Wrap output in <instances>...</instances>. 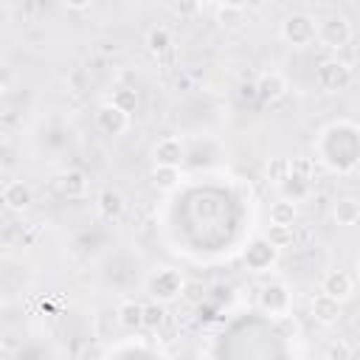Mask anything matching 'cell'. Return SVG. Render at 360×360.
<instances>
[{
	"label": "cell",
	"instance_id": "1",
	"mask_svg": "<svg viewBox=\"0 0 360 360\" xmlns=\"http://www.w3.org/2000/svg\"><path fill=\"white\" fill-rule=\"evenodd\" d=\"M318 152L329 172H338V174L354 172V166H357V124L354 121L329 124L321 132Z\"/></svg>",
	"mask_w": 360,
	"mask_h": 360
},
{
	"label": "cell",
	"instance_id": "2",
	"mask_svg": "<svg viewBox=\"0 0 360 360\" xmlns=\"http://www.w3.org/2000/svg\"><path fill=\"white\" fill-rule=\"evenodd\" d=\"M183 284H186V278H183L180 270H174V267H158V270L146 278V292H149L155 301L169 304V301L180 298Z\"/></svg>",
	"mask_w": 360,
	"mask_h": 360
},
{
	"label": "cell",
	"instance_id": "3",
	"mask_svg": "<svg viewBox=\"0 0 360 360\" xmlns=\"http://www.w3.org/2000/svg\"><path fill=\"white\" fill-rule=\"evenodd\" d=\"M315 84L323 93H340L352 84V68L343 59H323L315 68Z\"/></svg>",
	"mask_w": 360,
	"mask_h": 360
},
{
	"label": "cell",
	"instance_id": "4",
	"mask_svg": "<svg viewBox=\"0 0 360 360\" xmlns=\"http://www.w3.org/2000/svg\"><path fill=\"white\" fill-rule=\"evenodd\" d=\"M315 37L332 48V51H343L352 45V37H354V28L352 22L343 17V14H335V17H326L321 25H315Z\"/></svg>",
	"mask_w": 360,
	"mask_h": 360
},
{
	"label": "cell",
	"instance_id": "5",
	"mask_svg": "<svg viewBox=\"0 0 360 360\" xmlns=\"http://www.w3.org/2000/svg\"><path fill=\"white\" fill-rule=\"evenodd\" d=\"M93 121H96L98 132H101V135H110V138H118V135H124V132L129 129V112L121 110V107L112 104V101L98 104Z\"/></svg>",
	"mask_w": 360,
	"mask_h": 360
},
{
	"label": "cell",
	"instance_id": "6",
	"mask_svg": "<svg viewBox=\"0 0 360 360\" xmlns=\"http://www.w3.org/2000/svg\"><path fill=\"white\" fill-rule=\"evenodd\" d=\"M281 39L290 42L292 48H304L315 39V20L304 11L298 14H290L284 22H281Z\"/></svg>",
	"mask_w": 360,
	"mask_h": 360
},
{
	"label": "cell",
	"instance_id": "7",
	"mask_svg": "<svg viewBox=\"0 0 360 360\" xmlns=\"http://www.w3.org/2000/svg\"><path fill=\"white\" fill-rule=\"evenodd\" d=\"M278 253H281L278 248H273L264 236H259V239L248 242L242 259H245V267H248L250 273H267V270L278 262Z\"/></svg>",
	"mask_w": 360,
	"mask_h": 360
},
{
	"label": "cell",
	"instance_id": "8",
	"mask_svg": "<svg viewBox=\"0 0 360 360\" xmlns=\"http://www.w3.org/2000/svg\"><path fill=\"white\" fill-rule=\"evenodd\" d=\"M259 307L273 318H287L290 315V290H287V284H281V281L264 284L262 292H259Z\"/></svg>",
	"mask_w": 360,
	"mask_h": 360
},
{
	"label": "cell",
	"instance_id": "9",
	"mask_svg": "<svg viewBox=\"0 0 360 360\" xmlns=\"http://www.w3.org/2000/svg\"><path fill=\"white\" fill-rule=\"evenodd\" d=\"M0 202L6 211L11 214H22L31 208L34 202V188L25 183V180H8L3 188H0Z\"/></svg>",
	"mask_w": 360,
	"mask_h": 360
},
{
	"label": "cell",
	"instance_id": "10",
	"mask_svg": "<svg viewBox=\"0 0 360 360\" xmlns=\"http://www.w3.org/2000/svg\"><path fill=\"white\" fill-rule=\"evenodd\" d=\"M253 87H256V98L264 101V104H273V101L284 98L287 90H290V87H287V79H284L278 70H267V73H262L259 82H256Z\"/></svg>",
	"mask_w": 360,
	"mask_h": 360
},
{
	"label": "cell",
	"instance_id": "11",
	"mask_svg": "<svg viewBox=\"0 0 360 360\" xmlns=\"http://www.w3.org/2000/svg\"><path fill=\"white\" fill-rule=\"evenodd\" d=\"M321 292H326V295H332L343 304L354 292V278L346 270H326L323 278H321Z\"/></svg>",
	"mask_w": 360,
	"mask_h": 360
},
{
	"label": "cell",
	"instance_id": "12",
	"mask_svg": "<svg viewBox=\"0 0 360 360\" xmlns=\"http://www.w3.org/2000/svg\"><path fill=\"white\" fill-rule=\"evenodd\" d=\"M152 158H155V163H163V166H180L186 160V146L180 138L166 135L152 146Z\"/></svg>",
	"mask_w": 360,
	"mask_h": 360
},
{
	"label": "cell",
	"instance_id": "13",
	"mask_svg": "<svg viewBox=\"0 0 360 360\" xmlns=\"http://www.w3.org/2000/svg\"><path fill=\"white\" fill-rule=\"evenodd\" d=\"M96 208L104 219H121L124 211H127V200L118 188H101L98 197H96Z\"/></svg>",
	"mask_w": 360,
	"mask_h": 360
},
{
	"label": "cell",
	"instance_id": "14",
	"mask_svg": "<svg viewBox=\"0 0 360 360\" xmlns=\"http://www.w3.org/2000/svg\"><path fill=\"white\" fill-rule=\"evenodd\" d=\"M309 312H312V318L318 321V323H338L340 321V301L338 298H332V295H326V292H318L312 301H309Z\"/></svg>",
	"mask_w": 360,
	"mask_h": 360
},
{
	"label": "cell",
	"instance_id": "15",
	"mask_svg": "<svg viewBox=\"0 0 360 360\" xmlns=\"http://www.w3.org/2000/svg\"><path fill=\"white\" fill-rule=\"evenodd\" d=\"M56 186H59V191H62L68 200H79V197L87 194V174L79 172V169H70V172H65V174L56 180Z\"/></svg>",
	"mask_w": 360,
	"mask_h": 360
},
{
	"label": "cell",
	"instance_id": "16",
	"mask_svg": "<svg viewBox=\"0 0 360 360\" xmlns=\"http://www.w3.org/2000/svg\"><path fill=\"white\" fill-rule=\"evenodd\" d=\"M143 45H146V51L152 56H163V53L172 51V31L166 25H152L146 31V37H143Z\"/></svg>",
	"mask_w": 360,
	"mask_h": 360
},
{
	"label": "cell",
	"instance_id": "17",
	"mask_svg": "<svg viewBox=\"0 0 360 360\" xmlns=\"http://www.w3.org/2000/svg\"><path fill=\"white\" fill-rule=\"evenodd\" d=\"M332 219L338 225H343V228L357 225V219H360V202L354 197H340L335 202V208H332Z\"/></svg>",
	"mask_w": 360,
	"mask_h": 360
},
{
	"label": "cell",
	"instance_id": "18",
	"mask_svg": "<svg viewBox=\"0 0 360 360\" xmlns=\"http://www.w3.org/2000/svg\"><path fill=\"white\" fill-rule=\"evenodd\" d=\"M149 177H152V183H155V188H160V191H172V188H177V183H180V166H163V163H155Z\"/></svg>",
	"mask_w": 360,
	"mask_h": 360
},
{
	"label": "cell",
	"instance_id": "19",
	"mask_svg": "<svg viewBox=\"0 0 360 360\" xmlns=\"http://www.w3.org/2000/svg\"><path fill=\"white\" fill-rule=\"evenodd\" d=\"M163 323H166V309H163L160 301L152 298V301L141 304V329H152V332H158Z\"/></svg>",
	"mask_w": 360,
	"mask_h": 360
},
{
	"label": "cell",
	"instance_id": "20",
	"mask_svg": "<svg viewBox=\"0 0 360 360\" xmlns=\"http://www.w3.org/2000/svg\"><path fill=\"white\" fill-rule=\"evenodd\" d=\"M264 239H267L273 248L287 250V248H292V245H295V231H292V225L270 222V225H267V231H264Z\"/></svg>",
	"mask_w": 360,
	"mask_h": 360
},
{
	"label": "cell",
	"instance_id": "21",
	"mask_svg": "<svg viewBox=\"0 0 360 360\" xmlns=\"http://www.w3.org/2000/svg\"><path fill=\"white\" fill-rule=\"evenodd\" d=\"M298 219V208H295V200L284 197V200H276L270 205V222H278V225H292Z\"/></svg>",
	"mask_w": 360,
	"mask_h": 360
},
{
	"label": "cell",
	"instance_id": "22",
	"mask_svg": "<svg viewBox=\"0 0 360 360\" xmlns=\"http://www.w3.org/2000/svg\"><path fill=\"white\" fill-rule=\"evenodd\" d=\"M115 318H118V323H121L124 329H129V332L141 329V301H124V304L115 309Z\"/></svg>",
	"mask_w": 360,
	"mask_h": 360
},
{
	"label": "cell",
	"instance_id": "23",
	"mask_svg": "<svg viewBox=\"0 0 360 360\" xmlns=\"http://www.w3.org/2000/svg\"><path fill=\"white\" fill-rule=\"evenodd\" d=\"M101 354H115V357H121V354H155V349L143 338L135 335V340H127V343H118V346H107V349H101Z\"/></svg>",
	"mask_w": 360,
	"mask_h": 360
},
{
	"label": "cell",
	"instance_id": "24",
	"mask_svg": "<svg viewBox=\"0 0 360 360\" xmlns=\"http://www.w3.org/2000/svg\"><path fill=\"white\" fill-rule=\"evenodd\" d=\"M284 191H287V197H292V200H304L307 194H309V180L307 177H298V174H287L281 183H278Z\"/></svg>",
	"mask_w": 360,
	"mask_h": 360
},
{
	"label": "cell",
	"instance_id": "25",
	"mask_svg": "<svg viewBox=\"0 0 360 360\" xmlns=\"http://www.w3.org/2000/svg\"><path fill=\"white\" fill-rule=\"evenodd\" d=\"M112 104H118L121 110L132 112V110L138 107V93H135L132 87H118V90L112 93Z\"/></svg>",
	"mask_w": 360,
	"mask_h": 360
},
{
	"label": "cell",
	"instance_id": "26",
	"mask_svg": "<svg viewBox=\"0 0 360 360\" xmlns=\"http://www.w3.org/2000/svg\"><path fill=\"white\" fill-rule=\"evenodd\" d=\"M290 160V172L292 174H298V177H307V180H312V174H315V160L312 158H287Z\"/></svg>",
	"mask_w": 360,
	"mask_h": 360
},
{
	"label": "cell",
	"instance_id": "27",
	"mask_svg": "<svg viewBox=\"0 0 360 360\" xmlns=\"http://www.w3.org/2000/svg\"><path fill=\"white\" fill-rule=\"evenodd\" d=\"M287 174H290V160L287 158H270V163H267V180L281 183Z\"/></svg>",
	"mask_w": 360,
	"mask_h": 360
},
{
	"label": "cell",
	"instance_id": "28",
	"mask_svg": "<svg viewBox=\"0 0 360 360\" xmlns=\"http://www.w3.org/2000/svg\"><path fill=\"white\" fill-rule=\"evenodd\" d=\"M217 22L228 25V28H236L242 22V8H233V6H219L217 8Z\"/></svg>",
	"mask_w": 360,
	"mask_h": 360
},
{
	"label": "cell",
	"instance_id": "29",
	"mask_svg": "<svg viewBox=\"0 0 360 360\" xmlns=\"http://www.w3.org/2000/svg\"><path fill=\"white\" fill-rule=\"evenodd\" d=\"M180 298L188 301V304H202V298H205V287H202L200 281H186Z\"/></svg>",
	"mask_w": 360,
	"mask_h": 360
},
{
	"label": "cell",
	"instance_id": "30",
	"mask_svg": "<svg viewBox=\"0 0 360 360\" xmlns=\"http://www.w3.org/2000/svg\"><path fill=\"white\" fill-rule=\"evenodd\" d=\"M17 82V70L8 62H0V90H11Z\"/></svg>",
	"mask_w": 360,
	"mask_h": 360
},
{
	"label": "cell",
	"instance_id": "31",
	"mask_svg": "<svg viewBox=\"0 0 360 360\" xmlns=\"http://www.w3.org/2000/svg\"><path fill=\"white\" fill-rule=\"evenodd\" d=\"M326 354L343 360V357H352V354H354V346H349V343H343V340H335V343L326 349Z\"/></svg>",
	"mask_w": 360,
	"mask_h": 360
},
{
	"label": "cell",
	"instance_id": "32",
	"mask_svg": "<svg viewBox=\"0 0 360 360\" xmlns=\"http://www.w3.org/2000/svg\"><path fill=\"white\" fill-rule=\"evenodd\" d=\"M177 14L180 17H191V14H197V8H200V0H177Z\"/></svg>",
	"mask_w": 360,
	"mask_h": 360
},
{
	"label": "cell",
	"instance_id": "33",
	"mask_svg": "<svg viewBox=\"0 0 360 360\" xmlns=\"http://www.w3.org/2000/svg\"><path fill=\"white\" fill-rule=\"evenodd\" d=\"M65 3H68L70 8H87V6L93 3V0H65Z\"/></svg>",
	"mask_w": 360,
	"mask_h": 360
},
{
	"label": "cell",
	"instance_id": "34",
	"mask_svg": "<svg viewBox=\"0 0 360 360\" xmlns=\"http://www.w3.org/2000/svg\"><path fill=\"white\" fill-rule=\"evenodd\" d=\"M248 0H219V6H233V8H245Z\"/></svg>",
	"mask_w": 360,
	"mask_h": 360
},
{
	"label": "cell",
	"instance_id": "35",
	"mask_svg": "<svg viewBox=\"0 0 360 360\" xmlns=\"http://www.w3.org/2000/svg\"><path fill=\"white\" fill-rule=\"evenodd\" d=\"M352 3H354V0H352Z\"/></svg>",
	"mask_w": 360,
	"mask_h": 360
}]
</instances>
